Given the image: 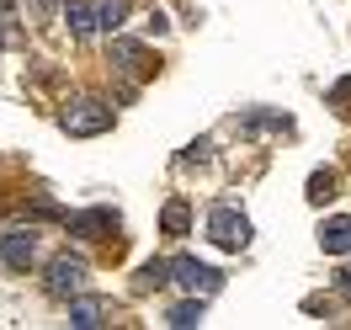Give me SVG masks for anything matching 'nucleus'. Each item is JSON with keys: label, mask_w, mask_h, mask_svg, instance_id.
Listing matches in <instances>:
<instances>
[{"label": "nucleus", "mask_w": 351, "mask_h": 330, "mask_svg": "<svg viewBox=\"0 0 351 330\" xmlns=\"http://www.w3.org/2000/svg\"><path fill=\"white\" fill-rule=\"evenodd\" d=\"M59 128H64L69 139H96V133L112 128V107L96 102V96H75V102L59 112Z\"/></svg>", "instance_id": "1"}, {"label": "nucleus", "mask_w": 351, "mask_h": 330, "mask_svg": "<svg viewBox=\"0 0 351 330\" xmlns=\"http://www.w3.org/2000/svg\"><path fill=\"white\" fill-rule=\"evenodd\" d=\"M86 277H90L86 256H53L48 272H43V293H48V298H59V304H69L75 293H86Z\"/></svg>", "instance_id": "2"}, {"label": "nucleus", "mask_w": 351, "mask_h": 330, "mask_svg": "<svg viewBox=\"0 0 351 330\" xmlns=\"http://www.w3.org/2000/svg\"><path fill=\"white\" fill-rule=\"evenodd\" d=\"M208 240L219 250H245L250 245V219L234 202H219V208H208Z\"/></svg>", "instance_id": "3"}, {"label": "nucleus", "mask_w": 351, "mask_h": 330, "mask_svg": "<svg viewBox=\"0 0 351 330\" xmlns=\"http://www.w3.org/2000/svg\"><path fill=\"white\" fill-rule=\"evenodd\" d=\"M171 283L186 287V293H197V298H213V293L223 287V272L208 266V261H197V256H176L171 261Z\"/></svg>", "instance_id": "4"}, {"label": "nucleus", "mask_w": 351, "mask_h": 330, "mask_svg": "<svg viewBox=\"0 0 351 330\" xmlns=\"http://www.w3.org/2000/svg\"><path fill=\"white\" fill-rule=\"evenodd\" d=\"M0 261L11 266V272H32V266H38V229H32V224L0 229Z\"/></svg>", "instance_id": "5"}, {"label": "nucleus", "mask_w": 351, "mask_h": 330, "mask_svg": "<svg viewBox=\"0 0 351 330\" xmlns=\"http://www.w3.org/2000/svg\"><path fill=\"white\" fill-rule=\"evenodd\" d=\"M107 59H112V69H123V75H133V80H144L149 75V54H144V43H133V38H117L112 32L107 38Z\"/></svg>", "instance_id": "6"}, {"label": "nucleus", "mask_w": 351, "mask_h": 330, "mask_svg": "<svg viewBox=\"0 0 351 330\" xmlns=\"http://www.w3.org/2000/svg\"><path fill=\"white\" fill-rule=\"evenodd\" d=\"M69 235H80V240H112L117 235V213L112 208H86V213H69Z\"/></svg>", "instance_id": "7"}, {"label": "nucleus", "mask_w": 351, "mask_h": 330, "mask_svg": "<svg viewBox=\"0 0 351 330\" xmlns=\"http://www.w3.org/2000/svg\"><path fill=\"white\" fill-rule=\"evenodd\" d=\"M319 250L325 256H351V213H335V219L319 224Z\"/></svg>", "instance_id": "8"}, {"label": "nucleus", "mask_w": 351, "mask_h": 330, "mask_svg": "<svg viewBox=\"0 0 351 330\" xmlns=\"http://www.w3.org/2000/svg\"><path fill=\"white\" fill-rule=\"evenodd\" d=\"M69 325H75V330H101V325H107V298L75 293V298H69Z\"/></svg>", "instance_id": "9"}, {"label": "nucleus", "mask_w": 351, "mask_h": 330, "mask_svg": "<svg viewBox=\"0 0 351 330\" xmlns=\"http://www.w3.org/2000/svg\"><path fill=\"white\" fill-rule=\"evenodd\" d=\"M186 229H192V202H186V198H171L165 208H160V235L181 240Z\"/></svg>", "instance_id": "10"}, {"label": "nucleus", "mask_w": 351, "mask_h": 330, "mask_svg": "<svg viewBox=\"0 0 351 330\" xmlns=\"http://www.w3.org/2000/svg\"><path fill=\"white\" fill-rule=\"evenodd\" d=\"M165 325H176V330H192V325H202V298H197V293H186L181 304H171Z\"/></svg>", "instance_id": "11"}, {"label": "nucleus", "mask_w": 351, "mask_h": 330, "mask_svg": "<svg viewBox=\"0 0 351 330\" xmlns=\"http://www.w3.org/2000/svg\"><path fill=\"white\" fill-rule=\"evenodd\" d=\"M90 11H96V27H101V32L112 38V32L123 27V16H128V0H96Z\"/></svg>", "instance_id": "12"}, {"label": "nucleus", "mask_w": 351, "mask_h": 330, "mask_svg": "<svg viewBox=\"0 0 351 330\" xmlns=\"http://www.w3.org/2000/svg\"><path fill=\"white\" fill-rule=\"evenodd\" d=\"M64 22H69V32H75V38H90V32H96V11H90V5H75V0H69Z\"/></svg>", "instance_id": "13"}, {"label": "nucleus", "mask_w": 351, "mask_h": 330, "mask_svg": "<svg viewBox=\"0 0 351 330\" xmlns=\"http://www.w3.org/2000/svg\"><path fill=\"white\" fill-rule=\"evenodd\" d=\"M271 128H293V123L277 117V112H250V117H240V133H271Z\"/></svg>", "instance_id": "14"}, {"label": "nucleus", "mask_w": 351, "mask_h": 330, "mask_svg": "<svg viewBox=\"0 0 351 330\" xmlns=\"http://www.w3.org/2000/svg\"><path fill=\"white\" fill-rule=\"evenodd\" d=\"M335 198V171H314L308 176V202H330Z\"/></svg>", "instance_id": "15"}, {"label": "nucleus", "mask_w": 351, "mask_h": 330, "mask_svg": "<svg viewBox=\"0 0 351 330\" xmlns=\"http://www.w3.org/2000/svg\"><path fill=\"white\" fill-rule=\"evenodd\" d=\"M171 283V261H144L138 266V287H165Z\"/></svg>", "instance_id": "16"}, {"label": "nucleus", "mask_w": 351, "mask_h": 330, "mask_svg": "<svg viewBox=\"0 0 351 330\" xmlns=\"http://www.w3.org/2000/svg\"><path fill=\"white\" fill-rule=\"evenodd\" d=\"M335 293H341V298H351V266H341V272H335Z\"/></svg>", "instance_id": "17"}]
</instances>
